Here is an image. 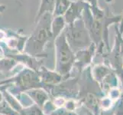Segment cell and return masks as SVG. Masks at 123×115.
<instances>
[{
  "label": "cell",
  "instance_id": "obj_16",
  "mask_svg": "<svg viewBox=\"0 0 123 115\" xmlns=\"http://www.w3.org/2000/svg\"><path fill=\"white\" fill-rule=\"evenodd\" d=\"M5 9H6V6H0V13L3 12Z\"/></svg>",
  "mask_w": 123,
  "mask_h": 115
},
{
  "label": "cell",
  "instance_id": "obj_17",
  "mask_svg": "<svg viewBox=\"0 0 123 115\" xmlns=\"http://www.w3.org/2000/svg\"><path fill=\"white\" fill-rule=\"evenodd\" d=\"M113 1V0H105V2H106L107 3H110V2H112Z\"/></svg>",
  "mask_w": 123,
  "mask_h": 115
},
{
  "label": "cell",
  "instance_id": "obj_14",
  "mask_svg": "<svg viewBox=\"0 0 123 115\" xmlns=\"http://www.w3.org/2000/svg\"><path fill=\"white\" fill-rule=\"evenodd\" d=\"M82 1H83L86 3H87L88 5L90 6H98V4H97V0H82Z\"/></svg>",
  "mask_w": 123,
  "mask_h": 115
},
{
  "label": "cell",
  "instance_id": "obj_7",
  "mask_svg": "<svg viewBox=\"0 0 123 115\" xmlns=\"http://www.w3.org/2000/svg\"><path fill=\"white\" fill-rule=\"evenodd\" d=\"M27 95L35 101L37 104L41 108H43L45 102L48 100V96L44 91L38 88H32L26 91Z\"/></svg>",
  "mask_w": 123,
  "mask_h": 115
},
{
  "label": "cell",
  "instance_id": "obj_8",
  "mask_svg": "<svg viewBox=\"0 0 123 115\" xmlns=\"http://www.w3.org/2000/svg\"><path fill=\"white\" fill-rule=\"evenodd\" d=\"M65 24H66V22L63 15L54 17V19L52 20L50 29H51V34H52L54 41H55V39H56V38L60 35V34L62 32L63 29L65 27Z\"/></svg>",
  "mask_w": 123,
  "mask_h": 115
},
{
  "label": "cell",
  "instance_id": "obj_1",
  "mask_svg": "<svg viewBox=\"0 0 123 115\" xmlns=\"http://www.w3.org/2000/svg\"><path fill=\"white\" fill-rule=\"evenodd\" d=\"M38 22L31 37L25 44V52L31 55H39L44 52L45 45L53 39L51 34L52 13L45 12L37 19Z\"/></svg>",
  "mask_w": 123,
  "mask_h": 115
},
{
  "label": "cell",
  "instance_id": "obj_18",
  "mask_svg": "<svg viewBox=\"0 0 123 115\" xmlns=\"http://www.w3.org/2000/svg\"><path fill=\"white\" fill-rule=\"evenodd\" d=\"M69 1H70V2H77V1H78V0H69Z\"/></svg>",
  "mask_w": 123,
  "mask_h": 115
},
{
  "label": "cell",
  "instance_id": "obj_3",
  "mask_svg": "<svg viewBox=\"0 0 123 115\" xmlns=\"http://www.w3.org/2000/svg\"><path fill=\"white\" fill-rule=\"evenodd\" d=\"M56 68L57 72L61 75H67L69 74L72 66L74 64L75 57L73 50L66 40L65 35L62 32L56 39Z\"/></svg>",
  "mask_w": 123,
  "mask_h": 115
},
{
  "label": "cell",
  "instance_id": "obj_10",
  "mask_svg": "<svg viewBox=\"0 0 123 115\" xmlns=\"http://www.w3.org/2000/svg\"><path fill=\"white\" fill-rule=\"evenodd\" d=\"M56 1L57 0H41V3L40 8L38 11V14L37 15L36 19H38L42 15L45 13V12H50V13H53Z\"/></svg>",
  "mask_w": 123,
  "mask_h": 115
},
{
  "label": "cell",
  "instance_id": "obj_15",
  "mask_svg": "<svg viewBox=\"0 0 123 115\" xmlns=\"http://www.w3.org/2000/svg\"><path fill=\"white\" fill-rule=\"evenodd\" d=\"M122 20H121V22H120V26L119 28H118V31H119L122 34L123 33V14L122 15Z\"/></svg>",
  "mask_w": 123,
  "mask_h": 115
},
{
  "label": "cell",
  "instance_id": "obj_2",
  "mask_svg": "<svg viewBox=\"0 0 123 115\" xmlns=\"http://www.w3.org/2000/svg\"><path fill=\"white\" fill-rule=\"evenodd\" d=\"M63 33L67 43L73 52H78L80 50L85 49L92 43L83 18L67 25Z\"/></svg>",
  "mask_w": 123,
  "mask_h": 115
},
{
  "label": "cell",
  "instance_id": "obj_11",
  "mask_svg": "<svg viewBox=\"0 0 123 115\" xmlns=\"http://www.w3.org/2000/svg\"><path fill=\"white\" fill-rule=\"evenodd\" d=\"M15 65V62L12 59H3L0 60V70L8 71L11 69Z\"/></svg>",
  "mask_w": 123,
  "mask_h": 115
},
{
  "label": "cell",
  "instance_id": "obj_4",
  "mask_svg": "<svg viewBox=\"0 0 123 115\" xmlns=\"http://www.w3.org/2000/svg\"><path fill=\"white\" fill-rule=\"evenodd\" d=\"M14 81L17 83V86H18L22 91L42 87L39 74H37L35 72L29 69H25L18 74L14 78Z\"/></svg>",
  "mask_w": 123,
  "mask_h": 115
},
{
  "label": "cell",
  "instance_id": "obj_12",
  "mask_svg": "<svg viewBox=\"0 0 123 115\" xmlns=\"http://www.w3.org/2000/svg\"><path fill=\"white\" fill-rule=\"evenodd\" d=\"M86 104L87 106L90 107L91 108H96L97 107L96 97L93 95H92V94H89L86 97Z\"/></svg>",
  "mask_w": 123,
  "mask_h": 115
},
{
  "label": "cell",
  "instance_id": "obj_9",
  "mask_svg": "<svg viewBox=\"0 0 123 115\" xmlns=\"http://www.w3.org/2000/svg\"><path fill=\"white\" fill-rule=\"evenodd\" d=\"M70 4L71 2H70L69 0H57L53 12V15L54 17L63 15L68 9Z\"/></svg>",
  "mask_w": 123,
  "mask_h": 115
},
{
  "label": "cell",
  "instance_id": "obj_19",
  "mask_svg": "<svg viewBox=\"0 0 123 115\" xmlns=\"http://www.w3.org/2000/svg\"><path fill=\"white\" fill-rule=\"evenodd\" d=\"M0 115H4V114H0Z\"/></svg>",
  "mask_w": 123,
  "mask_h": 115
},
{
  "label": "cell",
  "instance_id": "obj_5",
  "mask_svg": "<svg viewBox=\"0 0 123 115\" xmlns=\"http://www.w3.org/2000/svg\"><path fill=\"white\" fill-rule=\"evenodd\" d=\"M86 5V3L82 0L71 2L68 9L63 15V18H64L66 23L69 25L73 23L74 21L82 18V14Z\"/></svg>",
  "mask_w": 123,
  "mask_h": 115
},
{
  "label": "cell",
  "instance_id": "obj_13",
  "mask_svg": "<svg viewBox=\"0 0 123 115\" xmlns=\"http://www.w3.org/2000/svg\"><path fill=\"white\" fill-rule=\"evenodd\" d=\"M50 115H75L74 114H71L69 111H67L66 110L63 109H59L57 110H54V111L50 114Z\"/></svg>",
  "mask_w": 123,
  "mask_h": 115
},
{
  "label": "cell",
  "instance_id": "obj_6",
  "mask_svg": "<svg viewBox=\"0 0 123 115\" xmlns=\"http://www.w3.org/2000/svg\"><path fill=\"white\" fill-rule=\"evenodd\" d=\"M40 78L42 81L45 84H56L61 81L62 75L58 74L57 72H51L48 71L44 67L41 68V71L39 72Z\"/></svg>",
  "mask_w": 123,
  "mask_h": 115
}]
</instances>
